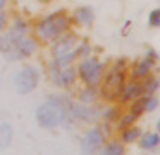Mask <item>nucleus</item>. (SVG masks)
Wrapping results in <instances>:
<instances>
[{
    "instance_id": "nucleus-1",
    "label": "nucleus",
    "mask_w": 160,
    "mask_h": 155,
    "mask_svg": "<svg viewBox=\"0 0 160 155\" xmlns=\"http://www.w3.org/2000/svg\"><path fill=\"white\" fill-rule=\"evenodd\" d=\"M71 19L66 14V10H57L43 17L38 24V34L45 41H55L59 36H62L66 31H69Z\"/></svg>"
},
{
    "instance_id": "nucleus-2",
    "label": "nucleus",
    "mask_w": 160,
    "mask_h": 155,
    "mask_svg": "<svg viewBox=\"0 0 160 155\" xmlns=\"http://www.w3.org/2000/svg\"><path fill=\"white\" fill-rule=\"evenodd\" d=\"M67 103L62 98H50L36 110V121L43 127H55L66 119Z\"/></svg>"
},
{
    "instance_id": "nucleus-3",
    "label": "nucleus",
    "mask_w": 160,
    "mask_h": 155,
    "mask_svg": "<svg viewBox=\"0 0 160 155\" xmlns=\"http://www.w3.org/2000/svg\"><path fill=\"white\" fill-rule=\"evenodd\" d=\"M124 86H126V71L121 65V62H117L108 71V74L105 76L103 86H102V96L105 100L114 102V100L121 98L122 91H124Z\"/></svg>"
},
{
    "instance_id": "nucleus-4",
    "label": "nucleus",
    "mask_w": 160,
    "mask_h": 155,
    "mask_svg": "<svg viewBox=\"0 0 160 155\" xmlns=\"http://www.w3.org/2000/svg\"><path fill=\"white\" fill-rule=\"evenodd\" d=\"M103 69L105 65L102 64L98 59L95 57H86L78 67V72H79V78L86 83L88 86H97L98 83L103 78Z\"/></svg>"
},
{
    "instance_id": "nucleus-5",
    "label": "nucleus",
    "mask_w": 160,
    "mask_h": 155,
    "mask_svg": "<svg viewBox=\"0 0 160 155\" xmlns=\"http://www.w3.org/2000/svg\"><path fill=\"white\" fill-rule=\"evenodd\" d=\"M36 47H38V45H36L35 38H31L29 34H26V36H22L21 40L16 41L14 45H11L4 54H5V57L11 59V60H21V59L29 57L31 54H35Z\"/></svg>"
},
{
    "instance_id": "nucleus-6",
    "label": "nucleus",
    "mask_w": 160,
    "mask_h": 155,
    "mask_svg": "<svg viewBox=\"0 0 160 155\" xmlns=\"http://www.w3.org/2000/svg\"><path fill=\"white\" fill-rule=\"evenodd\" d=\"M40 81V74L35 67H24L16 76V90L18 93H29L36 88Z\"/></svg>"
},
{
    "instance_id": "nucleus-7",
    "label": "nucleus",
    "mask_w": 160,
    "mask_h": 155,
    "mask_svg": "<svg viewBox=\"0 0 160 155\" xmlns=\"http://www.w3.org/2000/svg\"><path fill=\"white\" fill-rule=\"evenodd\" d=\"M102 147H103V133L98 127L88 131V134L83 138V143H81V150L84 155H95Z\"/></svg>"
},
{
    "instance_id": "nucleus-8",
    "label": "nucleus",
    "mask_w": 160,
    "mask_h": 155,
    "mask_svg": "<svg viewBox=\"0 0 160 155\" xmlns=\"http://www.w3.org/2000/svg\"><path fill=\"white\" fill-rule=\"evenodd\" d=\"M78 45V36L74 33H69V31H66V33L62 34V36H59L55 40V45L52 47V54L53 57H60V55H66L69 54V52H72L74 48H76Z\"/></svg>"
},
{
    "instance_id": "nucleus-9",
    "label": "nucleus",
    "mask_w": 160,
    "mask_h": 155,
    "mask_svg": "<svg viewBox=\"0 0 160 155\" xmlns=\"http://www.w3.org/2000/svg\"><path fill=\"white\" fill-rule=\"evenodd\" d=\"M78 71H74L72 67L66 65V67H53V81L60 88H67L76 81Z\"/></svg>"
},
{
    "instance_id": "nucleus-10",
    "label": "nucleus",
    "mask_w": 160,
    "mask_h": 155,
    "mask_svg": "<svg viewBox=\"0 0 160 155\" xmlns=\"http://www.w3.org/2000/svg\"><path fill=\"white\" fill-rule=\"evenodd\" d=\"M155 60H157V54L150 50V52H148V55H146L145 59H141V60L138 62V65L134 67V72H132V76H134L136 79L146 78V76L150 74V71L153 69V64H155Z\"/></svg>"
},
{
    "instance_id": "nucleus-11",
    "label": "nucleus",
    "mask_w": 160,
    "mask_h": 155,
    "mask_svg": "<svg viewBox=\"0 0 160 155\" xmlns=\"http://www.w3.org/2000/svg\"><path fill=\"white\" fill-rule=\"evenodd\" d=\"M143 93H145V85H141L138 81H132L124 86V91H122L121 98H122V102H131V100L143 96Z\"/></svg>"
},
{
    "instance_id": "nucleus-12",
    "label": "nucleus",
    "mask_w": 160,
    "mask_h": 155,
    "mask_svg": "<svg viewBox=\"0 0 160 155\" xmlns=\"http://www.w3.org/2000/svg\"><path fill=\"white\" fill-rule=\"evenodd\" d=\"M93 10L90 7H79V9L74 12V21L81 26H90L93 23Z\"/></svg>"
},
{
    "instance_id": "nucleus-13",
    "label": "nucleus",
    "mask_w": 160,
    "mask_h": 155,
    "mask_svg": "<svg viewBox=\"0 0 160 155\" xmlns=\"http://www.w3.org/2000/svg\"><path fill=\"white\" fill-rule=\"evenodd\" d=\"M100 155H124V145L119 141H112L107 147H103Z\"/></svg>"
},
{
    "instance_id": "nucleus-14",
    "label": "nucleus",
    "mask_w": 160,
    "mask_h": 155,
    "mask_svg": "<svg viewBox=\"0 0 160 155\" xmlns=\"http://www.w3.org/2000/svg\"><path fill=\"white\" fill-rule=\"evenodd\" d=\"M139 134H141V129L136 126H129L124 129V133H122V141L124 143H132V141H136L139 138Z\"/></svg>"
},
{
    "instance_id": "nucleus-15",
    "label": "nucleus",
    "mask_w": 160,
    "mask_h": 155,
    "mask_svg": "<svg viewBox=\"0 0 160 155\" xmlns=\"http://www.w3.org/2000/svg\"><path fill=\"white\" fill-rule=\"evenodd\" d=\"M12 138V129L9 124H0V148L7 147Z\"/></svg>"
},
{
    "instance_id": "nucleus-16",
    "label": "nucleus",
    "mask_w": 160,
    "mask_h": 155,
    "mask_svg": "<svg viewBox=\"0 0 160 155\" xmlns=\"http://www.w3.org/2000/svg\"><path fill=\"white\" fill-rule=\"evenodd\" d=\"M146 98H148V96H139V98L134 100V103H132V107H131V114H132V116L139 117L146 110Z\"/></svg>"
},
{
    "instance_id": "nucleus-17",
    "label": "nucleus",
    "mask_w": 160,
    "mask_h": 155,
    "mask_svg": "<svg viewBox=\"0 0 160 155\" xmlns=\"http://www.w3.org/2000/svg\"><path fill=\"white\" fill-rule=\"evenodd\" d=\"M158 134H155V133H150V134H146V136H143V140H141V147L143 148H155L157 145H158Z\"/></svg>"
},
{
    "instance_id": "nucleus-18",
    "label": "nucleus",
    "mask_w": 160,
    "mask_h": 155,
    "mask_svg": "<svg viewBox=\"0 0 160 155\" xmlns=\"http://www.w3.org/2000/svg\"><path fill=\"white\" fill-rule=\"evenodd\" d=\"M95 95H97V93H95V86H88V88L81 93V102L91 103L95 100Z\"/></svg>"
},
{
    "instance_id": "nucleus-19",
    "label": "nucleus",
    "mask_w": 160,
    "mask_h": 155,
    "mask_svg": "<svg viewBox=\"0 0 160 155\" xmlns=\"http://www.w3.org/2000/svg\"><path fill=\"white\" fill-rule=\"evenodd\" d=\"M148 24L153 28L160 26V9H153L148 16Z\"/></svg>"
},
{
    "instance_id": "nucleus-20",
    "label": "nucleus",
    "mask_w": 160,
    "mask_h": 155,
    "mask_svg": "<svg viewBox=\"0 0 160 155\" xmlns=\"http://www.w3.org/2000/svg\"><path fill=\"white\" fill-rule=\"evenodd\" d=\"M134 119H136V116H132V114L129 112L126 117H122V119H121V122H119V129H121V131H124L126 127H129L132 122H134Z\"/></svg>"
},
{
    "instance_id": "nucleus-21",
    "label": "nucleus",
    "mask_w": 160,
    "mask_h": 155,
    "mask_svg": "<svg viewBox=\"0 0 160 155\" xmlns=\"http://www.w3.org/2000/svg\"><path fill=\"white\" fill-rule=\"evenodd\" d=\"M157 88H158V81H157V79H153V81L150 83V85H146V86H145V91H148V95H150V93H153Z\"/></svg>"
},
{
    "instance_id": "nucleus-22",
    "label": "nucleus",
    "mask_w": 160,
    "mask_h": 155,
    "mask_svg": "<svg viewBox=\"0 0 160 155\" xmlns=\"http://www.w3.org/2000/svg\"><path fill=\"white\" fill-rule=\"evenodd\" d=\"M117 112H119L117 109H108L107 112H105V117H107L108 121H114L115 117H117Z\"/></svg>"
},
{
    "instance_id": "nucleus-23",
    "label": "nucleus",
    "mask_w": 160,
    "mask_h": 155,
    "mask_svg": "<svg viewBox=\"0 0 160 155\" xmlns=\"http://www.w3.org/2000/svg\"><path fill=\"white\" fill-rule=\"evenodd\" d=\"M157 107V98H146V110H153Z\"/></svg>"
},
{
    "instance_id": "nucleus-24",
    "label": "nucleus",
    "mask_w": 160,
    "mask_h": 155,
    "mask_svg": "<svg viewBox=\"0 0 160 155\" xmlns=\"http://www.w3.org/2000/svg\"><path fill=\"white\" fill-rule=\"evenodd\" d=\"M5 24H7V16H5V14L2 12V10H0V33L4 31Z\"/></svg>"
},
{
    "instance_id": "nucleus-25",
    "label": "nucleus",
    "mask_w": 160,
    "mask_h": 155,
    "mask_svg": "<svg viewBox=\"0 0 160 155\" xmlns=\"http://www.w3.org/2000/svg\"><path fill=\"white\" fill-rule=\"evenodd\" d=\"M7 2H9V0H0V10H2L5 5H7Z\"/></svg>"
},
{
    "instance_id": "nucleus-26",
    "label": "nucleus",
    "mask_w": 160,
    "mask_h": 155,
    "mask_svg": "<svg viewBox=\"0 0 160 155\" xmlns=\"http://www.w3.org/2000/svg\"><path fill=\"white\" fill-rule=\"evenodd\" d=\"M158 133H160V121H158Z\"/></svg>"
}]
</instances>
